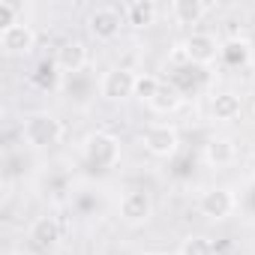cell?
<instances>
[{"instance_id":"5","label":"cell","mask_w":255,"mask_h":255,"mask_svg":"<svg viewBox=\"0 0 255 255\" xmlns=\"http://www.w3.org/2000/svg\"><path fill=\"white\" fill-rule=\"evenodd\" d=\"M234 210H237V198L225 186H210V189H204L198 195V213L207 216V219H213V222L228 219Z\"/></svg>"},{"instance_id":"1","label":"cell","mask_w":255,"mask_h":255,"mask_svg":"<svg viewBox=\"0 0 255 255\" xmlns=\"http://www.w3.org/2000/svg\"><path fill=\"white\" fill-rule=\"evenodd\" d=\"M21 138H24L30 147H36V150L54 147V144L63 138V123H60L54 114H48V111H36V114L24 117Z\"/></svg>"},{"instance_id":"8","label":"cell","mask_w":255,"mask_h":255,"mask_svg":"<svg viewBox=\"0 0 255 255\" xmlns=\"http://www.w3.org/2000/svg\"><path fill=\"white\" fill-rule=\"evenodd\" d=\"M33 45H36V33L24 21H18L15 27H9V30L0 33V51L9 54V57H24V54L33 51Z\"/></svg>"},{"instance_id":"24","label":"cell","mask_w":255,"mask_h":255,"mask_svg":"<svg viewBox=\"0 0 255 255\" xmlns=\"http://www.w3.org/2000/svg\"><path fill=\"white\" fill-rule=\"evenodd\" d=\"M252 180H255V162H252Z\"/></svg>"},{"instance_id":"23","label":"cell","mask_w":255,"mask_h":255,"mask_svg":"<svg viewBox=\"0 0 255 255\" xmlns=\"http://www.w3.org/2000/svg\"><path fill=\"white\" fill-rule=\"evenodd\" d=\"M144 255H168V252H159V249H153V252H144Z\"/></svg>"},{"instance_id":"21","label":"cell","mask_w":255,"mask_h":255,"mask_svg":"<svg viewBox=\"0 0 255 255\" xmlns=\"http://www.w3.org/2000/svg\"><path fill=\"white\" fill-rule=\"evenodd\" d=\"M57 66L54 63H42L39 69H36V75H33V81L42 87V90H48V87H57V72H54Z\"/></svg>"},{"instance_id":"7","label":"cell","mask_w":255,"mask_h":255,"mask_svg":"<svg viewBox=\"0 0 255 255\" xmlns=\"http://www.w3.org/2000/svg\"><path fill=\"white\" fill-rule=\"evenodd\" d=\"M153 216V198L147 189H126L120 198V219L126 225H144Z\"/></svg>"},{"instance_id":"12","label":"cell","mask_w":255,"mask_h":255,"mask_svg":"<svg viewBox=\"0 0 255 255\" xmlns=\"http://www.w3.org/2000/svg\"><path fill=\"white\" fill-rule=\"evenodd\" d=\"M240 108H243V102H240V96L231 93V90H219V93H213V99H210V114H213V120H222V123L237 120V117H240Z\"/></svg>"},{"instance_id":"9","label":"cell","mask_w":255,"mask_h":255,"mask_svg":"<svg viewBox=\"0 0 255 255\" xmlns=\"http://www.w3.org/2000/svg\"><path fill=\"white\" fill-rule=\"evenodd\" d=\"M183 45H186L189 63H195V66H210V63L219 57V48H222L213 33H201V30L189 33V36L183 39Z\"/></svg>"},{"instance_id":"10","label":"cell","mask_w":255,"mask_h":255,"mask_svg":"<svg viewBox=\"0 0 255 255\" xmlns=\"http://www.w3.org/2000/svg\"><path fill=\"white\" fill-rule=\"evenodd\" d=\"M54 66H57V72H66V75L81 72L87 66V48H84V42H78V39L60 42L57 51H54Z\"/></svg>"},{"instance_id":"22","label":"cell","mask_w":255,"mask_h":255,"mask_svg":"<svg viewBox=\"0 0 255 255\" xmlns=\"http://www.w3.org/2000/svg\"><path fill=\"white\" fill-rule=\"evenodd\" d=\"M12 255H36V252H30V249H15Z\"/></svg>"},{"instance_id":"4","label":"cell","mask_w":255,"mask_h":255,"mask_svg":"<svg viewBox=\"0 0 255 255\" xmlns=\"http://www.w3.org/2000/svg\"><path fill=\"white\" fill-rule=\"evenodd\" d=\"M141 144H144V150L150 156L171 159L177 153V147H180V135H177L174 126H168V123H153V126H147V129H144Z\"/></svg>"},{"instance_id":"18","label":"cell","mask_w":255,"mask_h":255,"mask_svg":"<svg viewBox=\"0 0 255 255\" xmlns=\"http://www.w3.org/2000/svg\"><path fill=\"white\" fill-rule=\"evenodd\" d=\"M180 255H216L213 243L201 234H189L183 243H180Z\"/></svg>"},{"instance_id":"16","label":"cell","mask_w":255,"mask_h":255,"mask_svg":"<svg viewBox=\"0 0 255 255\" xmlns=\"http://www.w3.org/2000/svg\"><path fill=\"white\" fill-rule=\"evenodd\" d=\"M207 3L204 0H174L171 3V15L177 24H198L204 15H207Z\"/></svg>"},{"instance_id":"14","label":"cell","mask_w":255,"mask_h":255,"mask_svg":"<svg viewBox=\"0 0 255 255\" xmlns=\"http://www.w3.org/2000/svg\"><path fill=\"white\" fill-rule=\"evenodd\" d=\"M180 105H183V90L174 81H162L159 90H156V96L150 99V108L156 114H174Z\"/></svg>"},{"instance_id":"17","label":"cell","mask_w":255,"mask_h":255,"mask_svg":"<svg viewBox=\"0 0 255 255\" xmlns=\"http://www.w3.org/2000/svg\"><path fill=\"white\" fill-rule=\"evenodd\" d=\"M219 57H222L228 66H246L249 57H252V45H249V39H228V42L219 48Z\"/></svg>"},{"instance_id":"19","label":"cell","mask_w":255,"mask_h":255,"mask_svg":"<svg viewBox=\"0 0 255 255\" xmlns=\"http://www.w3.org/2000/svg\"><path fill=\"white\" fill-rule=\"evenodd\" d=\"M159 84H162V81H159L156 75H138V81H135V99H141V102L150 105V99L156 96Z\"/></svg>"},{"instance_id":"2","label":"cell","mask_w":255,"mask_h":255,"mask_svg":"<svg viewBox=\"0 0 255 255\" xmlns=\"http://www.w3.org/2000/svg\"><path fill=\"white\" fill-rule=\"evenodd\" d=\"M84 159L96 171H108L120 162V141L111 132H93L84 138Z\"/></svg>"},{"instance_id":"3","label":"cell","mask_w":255,"mask_h":255,"mask_svg":"<svg viewBox=\"0 0 255 255\" xmlns=\"http://www.w3.org/2000/svg\"><path fill=\"white\" fill-rule=\"evenodd\" d=\"M135 81H138V75L132 69L114 66V69L102 72V78H99V96L108 99V102H123V99L135 96Z\"/></svg>"},{"instance_id":"15","label":"cell","mask_w":255,"mask_h":255,"mask_svg":"<svg viewBox=\"0 0 255 255\" xmlns=\"http://www.w3.org/2000/svg\"><path fill=\"white\" fill-rule=\"evenodd\" d=\"M30 240H33L36 246H45V249L57 246V240H60V225H57V219H54V216H39V219H33V225H30Z\"/></svg>"},{"instance_id":"20","label":"cell","mask_w":255,"mask_h":255,"mask_svg":"<svg viewBox=\"0 0 255 255\" xmlns=\"http://www.w3.org/2000/svg\"><path fill=\"white\" fill-rule=\"evenodd\" d=\"M18 12H21V9H18L15 3H9V0H0V33L18 24Z\"/></svg>"},{"instance_id":"11","label":"cell","mask_w":255,"mask_h":255,"mask_svg":"<svg viewBox=\"0 0 255 255\" xmlns=\"http://www.w3.org/2000/svg\"><path fill=\"white\" fill-rule=\"evenodd\" d=\"M156 15H159V6L153 3V0H132V3L123 9L126 24H129V27H138V30L153 27V24H156Z\"/></svg>"},{"instance_id":"6","label":"cell","mask_w":255,"mask_h":255,"mask_svg":"<svg viewBox=\"0 0 255 255\" xmlns=\"http://www.w3.org/2000/svg\"><path fill=\"white\" fill-rule=\"evenodd\" d=\"M123 24H126V18H123V12H120L117 6H96V9L87 15V30H90V36L99 39V42L117 39Z\"/></svg>"},{"instance_id":"13","label":"cell","mask_w":255,"mask_h":255,"mask_svg":"<svg viewBox=\"0 0 255 255\" xmlns=\"http://www.w3.org/2000/svg\"><path fill=\"white\" fill-rule=\"evenodd\" d=\"M204 159H207L210 165H216V168L231 165V162L237 159V147H234L231 138H225V135H213V138L204 144Z\"/></svg>"}]
</instances>
